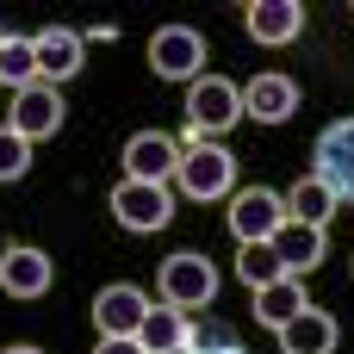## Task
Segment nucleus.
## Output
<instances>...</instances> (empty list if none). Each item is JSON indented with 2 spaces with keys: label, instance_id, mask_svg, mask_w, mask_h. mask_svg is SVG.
I'll return each mask as SVG.
<instances>
[{
  "label": "nucleus",
  "instance_id": "obj_15",
  "mask_svg": "<svg viewBox=\"0 0 354 354\" xmlns=\"http://www.w3.org/2000/svg\"><path fill=\"white\" fill-rule=\"evenodd\" d=\"M243 25L255 44H292L305 31V6L299 0H249L243 6Z\"/></svg>",
  "mask_w": 354,
  "mask_h": 354
},
{
  "label": "nucleus",
  "instance_id": "obj_8",
  "mask_svg": "<svg viewBox=\"0 0 354 354\" xmlns=\"http://www.w3.org/2000/svg\"><path fill=\"white\" fill-rule=\"evenodd\" d=\"M336 199H348L354 205V118H336V124H324V137H317V168H311Z\"/></svg>",
  "mask_w": 354,
  "mask_h": 354
},
{
  "label": "nucleus",
  "instance_id": "obj_14",
  "mask_svg": "<svg viewBox=\"0 0 354 354\" xmlns=\"http://www.w3.org/2000/svg\"><path fill=\"white\" fill-rule=\"evenodd\" d=\"M143 311H149V299H143V286H131V280L100 286V299H93V324H100V336H137Z\"/></svg>",
  "mask_w": 354,
  "mask_h": 354
},
{
  "label": "nucleus",
  "instance_id": "obj_22",
  "mask_svg": "<svg viewBox=\"0 0 354 354\" xmlns=\"http://www.w3.org/2000/svg\"><path fill=\"white\" fill-rule=\"evenodd\" d=\"M25 168H31V143H25L19 131H6V124H0V187L25 180Z\"/></svg>",
  "mask_w": 354,
  "mask_h": 354
},
{
  "label": "nucleus",
  "instance_id": "obj_20",
  "mask_svg": "<svg viewBox=\"0 0 354 354\" xmlns=\"http://www.w3.org/2000/svg\"><path fill=\"white\" fill-rule=\"evenodd\" d=\"M236 280H243L249 292H261V286H274V280H286V268H280V255H274V243H243V249H236Z\"/></svg>",
  "mask_w": 354,
  "mask_h": 354
},
{
  "label": "nucleus",
  "instance_id": "obj_9",
  "mask_svg": "<svg viewBox=\"0 0 354 354\" xmlns=\"http://www.w3.org/2000/svg\"><path fill=\"white\" fill-rule=\"evenodd\" d=\"M31 50H37V75H44L50 87L75 81L81 62H87V37H81L75 25H44V31L31 37Z\"/></svg>",
  "mask_w": 354,
  "mask_h": 354
},
{
  "label": "nucleus",
  "instance_id": "obj_1",
  "mask_svg": "<svg viewBox=\"0 0 354 354\" xmlns=\"http://www.w3.org/2000/svg\"><path fill=\"white\" fill-rule=\"evenodd\" d=\"M180 199H199V205H218V199H236V156L224 143H199L180 156V174H174Z\"/></svg>",
  "mask_w": 354,
  "mask_h": 354
},
{
  "label": "nucleus",
  "instance_id": "obj_10",
  "mask_svg": "<svg viewBox=\"0 0 354 354\" xmlns=\"http://www.w3.org/2000/svg\"><path fill=\"white\" fill-rule=\"evenodd\" d=\"M62 93L50 87V81H37V87H25V93H12V118H6V131H19L25 143H44V137H56L62 131Z\"/></svg>",
  "mask_w": 354,
  "mask_h": 354
},
{
  "label": "nucleus",
  "instance_id": "obj_17",
  "mask_svg": "<svg viewBox=\"0 0 354 354\" xmlns=\"http://www.w3.org/2000/svg\"><path fill=\"white\" fill-rule=\"evenodd\" d=\"M187 342H193L187 311H174V305H149L143 311V324H137V348L143 354H187Z\"/></svg>",
  "mask_w": 354,
  "mask_h": 354
},
{
  "label": "nucleus",
  "instance_id": "obj_18",
  "mask_svg": "<svg viewBox=\"0 0 354 354\" xmlns=\"http://www.w3.org/2000/svg\"><path fill=\"white\" fill-rule=\"evenodd\" d=\"M305 305H311L305 280H292V274H286V280H274V286H261V292H255V324L280 336V330H286V324H292Z\"/></svg>",
  "mask_w": 354,
  "mask_h": 354
},
{
  "label": "nucleus",
  "instance_id": "obj_4",
  "mask_svg": "<svg viewBox=\"0 0 354 354\" xmlns=\"http://www.w3.org/2000/svg\"><path fill=\"white\" fill-rule=\"evenodd\" d=\"M106 205H112V218H118L124 230H137V236H156V230H168V218H174V187L118 180Z\"/></svg>",
  "mask_w": 354,
  "mask_h": 354
},
{
  "label": "nucleus",
  "instance_id": "obj_11",
  "mask_svg": "<svg viewBox=\"0 0 354 354\" xmlns=\"http://www.w3.org/2000/svg\"><path fill=\"white\" fill-rule=\"evenodd\" d=\"M50 280H56V268H50L44 249H31V243L0 249V286H6V299H44Z\"/></svg>",
  "mask_w": 354,
  "mask_h": 354
},
{
  "label": "nucleus",
  "instance_id": "obj_21",
  "mask_svg": "<svg viewBox=\"0 0 354 354\" xmlns=\"http://www.w3.org/2000/svg\"><path fill=\"white\" fill-rule=\"evenodd\" d=\"M0 81H6L12 93H25V87L44 81V75H37V50H31V37H12V31H6V44H0Z\"/></svg>",
  "mask_w": 354,
  "mask_h": 354
},
{
  "label": "nucleus",
  "instance_id": "obj_5",
  "mask_svg": "<svg viewBox=\"0 0 354 354\" xmlns=\"http://www.w3.org/2000/svg\"><path fill=\"white\" fill-rule=\"evenodd\" d=\"M149 68L162 75V81H199L205 75V37L193 31V25H162L156 37H149Z\"/></svg>",
  "mask_w": 354,
  "mask_h": 354
},
{
  "label": "nucleus",
  "instance_id": "obj_13",
  "mask_svg": "<svg viewBox=\"0 0 354 354\" xmlns=\"http://www.w3.org/2000/svg\"><path fill=\"white\" fill-rule=\"evenodd\" d=\"M274 255H280V268L292 274V280H305L311 268H324L330 261V230H317V224H280V236H274Z\"/></svg>",
  "mask_w": 354,
  "mask_h": 354
},
{
  "label": "nucleus",
  "instance_id": "obj_23",
  "mask_svg": "<svg viewBox=\"0 0 354 354\" xmlns=\"http://www.w3.org/2000/svg\"><path fill=\"white\" fill-rule=\"evenodd\" d=\"M187 354H249V348H243V342H230L224 330H193Z\"/></svg>",
  "mask_w": 354,
  "mask_h": 354
},
{
  "label": "nucleus",
  "instance_id": "obj_25",
  "mask_svg": "<svg viewBox=\"0 0 354 354\" xmlns=\"http://www.w3.org/2000/svg\"><path fill=\"white\" fill-rule=\"evenodd\" d=\"M0 354H44V348H31V342H12V348H0Z\"/></svg>",
  "mask_w": 354,
  "mask_h": 354
},
{
  "label": "nucleus",
  "instance_id": "obj_12",
  "mask_svg": "<svg viewBox=\"0 0 354 354\" xmlns=\"http://www.w3.org/2000/svg\"><path fill=\"white\" fill-rule=\"evenodd\" d=\"M299 112V81L292 75H255L249 87H243V118H261V124H286Z\"/></svg>",
  "mask_w": 354,
  "mask_h": 354
},
{
  "label": "nucleus",
  "instance_id": "obj_3",
  "mask_svg": "<svg viewBox=\"0 0 354 354\" xmlns=\"http://www.w3.org/2000/svg\"><path fill=\"white\" fill-rule=\"evenodd\" d=\"M236 124H243V87L224 81V75H199L187 87V131H199L212 143V137H224Z\"/></svg>",
  "mask_w": 354,
  "mask_h": 354
},
{
  "label": "nucleus",
  "instance_id": "obj_7",
  "mask_svg": "<svg viewBox=\"0 0 354 354\" xmlns=\"http://www.w3.org/2000/svg\"><path fill=\"white\" fill-rule=\"evenodd\" d=\"M180 174V143L168 131H137L124 143V180H149V187H174Z\"/></svg>",
  "mask_w": 354,
  "mask_h": 354
},
{
  "label": "nucleus",
  "instance_id": "obj_26",
  "mask_svg": "<svg viewBox=\"0 0 354 354\" xmlns=\"http://www.w3.org/2000/svg\"><path fill=\"white\" fill-rule=\"evenodd\" d=\"M0 44H6V25H0Z\"/></svg>",
  "mask_w": 354,
  "mask_h": 354
},
{
  "label": "nucleus",
  "instance_id": "obj_2",
  "mask_svg": "<svg viewBox=\"0 0 354 354\" xmlns=\"http://www.w3.org/2000/svg\"><path fill=\"white\" fill-rule=\"evenodd\" d=\"M156 292H162V305H174V311H205V305L218 299V268H212L199 249H180V255H168V261L156 268Z\"/></svg>",
  "mask_w": 354,
  "mask_h": 354
},
{
  "label": "nucleus",
  "instance_id": "obj_6",
  "mask_svg": "<svg viewBox=\"0 0 354 354\" xmlns=\"http://www.w3.org/2000/svg\"><path fill=\"white\" fill-rule=\"evenodd\" d=\"M280 224H286V199H280V193L243 187V193L230 199V236H236V249H243V243H274Z\"/></svg>",
  "mask_w": 354,
  "mask_h": 354
},
{
  "label": "nucleus",
  "instance_id": "obj_24",
  "mask_svg": "<svg viewBox=\"0 0 354 354\" xmlns=\"http://www.w3.org/2000/svg\"><path fill=\"white\" fill-rule=\"evenodd\" d=\"M93 354H143V348H137V336H100Z\"/></svg>",
  "mask_w": 354,
  "mask_h": 354
},
{
  "label": "nucleus",
  "instance_id": "obj_16",
  "mask_svg": "<svg viewBox=\"0 0 354 354\" xmlns=\"http://www.w3.org/2000/svg\"><path fill=\"white\" fill-rule=\"evenodd\" d=\"M336 342H342V324H336L324 305H305V311L280 330V348L286 354H336Z\"/></svg>",
  "mask_w": 354,
  "mask_h": 354
},
{
  "label": "nucleus",
  "instance_id": "obj_19",
  "mask_svg": "<svg viewBox=\"0 0 354 354\" xmlns=\"http://www.w3.org/2000/svg\"><path fill=\"white\" fill-rule=\"evenodd\" d=\"M336 205H342V199H336L317 174H305V180L286 193V218H292V224H317V230H330V212H336Z\"/></svg>",
  "mask_w": 354,
  "mask_h": 354
}]
</instances>
